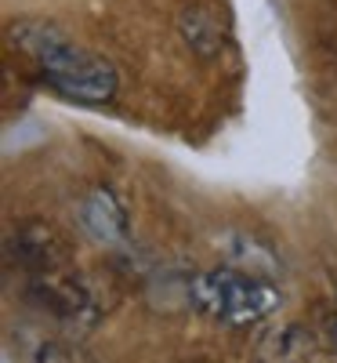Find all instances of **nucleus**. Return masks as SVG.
Masks as SVG:
<instances>
[{
	"label": "nucleus",
	"instance_id": "nucleus-1",
	"mask_svg": "<svg viewBox=\"0 0 337 363\" xmlns=\"http://www.w3.org/2000/svg\"><path fill=\"white\" fill-rule=\"evenodd\" d=\"M11 37L22 51H29L44 66V73L58 95H66L73 102H87V106H102L116 95V87H120L116 69L105 58H95L84 48H76L58 26L18 22L11 29Z\"/></svg>",
	"mask_w": 337,
	"mask_h": 363
},
{
	"label": "nucleus",
	"instance_id": "nucleus-4",
	"mask_svg": "<svg viewBox=\"0 0 337 363\" xmlns=\"http://www.w3.org/2000/svg\"><path fill=\"white\" fill-rule=\"evenodd\" d=\"M80 225L91 240H98L105 247H116L127 240V211L116 200L113 189H95L80 203Z\"/></svg>",
	"mask_w": 337,
	"mask_h": 363
},
{
	"label": "nucleus",
	"instance_id": "nucleus-7",
	"mask_svg": "<svg viewBox=\"0 0 337 363\" xmlns=\"http://www.w3.org/2000/svg\"><path fill=\"white\" fill-rule=\"evenodd\" d=\"M304 345H309V338H304V330L297 327H283V330H275V335L265 342V356H272L268 363H294Z\"/></svg>",
	"mask_w": 337,
	"mask_h": 363
},
{
	"label": "nucleus",
	"instance_id": "nucleus-3",
	"mask_svg": "<svg viewBox=\"0 0 337 363\" xmlns=\"http://www.w3.org/2000/svg\"><path fill=\"white\" fill-rule=\"evenodd\" d=\"M33 298L40 301L51 316L66 320V323H76V320H87V323H91V320H95V301H91V294H87L76 280L62 277V269L37 277Z\"/></svg>",
	"mask_w": 337,
	"mask_h": 363
},
{
	"label": "nucleus",
	"instance_id": "nucleus-2",
	"mask_svg": "<svg viewBox=\"0 0 337 363\" xmlns=\"http://www.w3.org/2000/svg\"><path fill=\"white\" fill-rule=\"evenodd\" d=\"M189 301L225 327H251L280 309V291L254 272L210 269L189 284Z\"/></svg>",
	"mask_w": 337,
	"mask_h": 363
},
{
	"label": "nucleus",
	"instance_id": "nucleus-8",
	"mask_svg": "<svg viewBox=\"0 0 337 363\" xmlns=\"http://www.w3.org/2000/svg\"><path fill=\"white\" fill-rule=\"evenodd\" d=\"M330 342H333V349H337V320L330 323Z\"/></svg>",
	"mask_w": 337,
	"mask_h": 363
},
{
	"label": "nucleus",
	"instance_id": "nucleus-6",
	"mask_svg": "<svg viewBox=\"0 0 337 363\" xmlns=\"http://www.w3.org/2000/svg\"><path fill=\"white\" fill-rule=\"evenodd\" d=\"M178 29H181V37H185V44L203 58H214L225 44V26L207 4H185L178 11Z\"/></svg>",
	"mask_w": 337,
	"mask_h": 363
},
{
	"label": "nucleus",
	"instance_id": "nucleus-5",
	"mask_svg": "<svg viewBox=\"0 0 337 363\" xmlns=\"http://www.w3.org/2000/svg\"><path fill=\"white\" fill-rule=\"evenodd\" d=\"M8 255H11V262L18 258L25 269H33L37 277H44V272H58V269H62L66 244L55 236L51 225H22L8 240Z\"/></svg>",
	"mask_w": 337,
	"mask_h": 363
}]
</instances>
